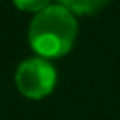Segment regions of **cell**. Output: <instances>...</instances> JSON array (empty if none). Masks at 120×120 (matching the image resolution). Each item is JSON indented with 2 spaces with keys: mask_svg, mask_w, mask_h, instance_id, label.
<instances>
[{
  "mask_svg": "<svg viewBox=\"0 0 120 120\" xmlns=\"http://www.w3.org/2000/svg\"><path fill=\"white\" fill-rule=\"evenodd\" d=\"M77 38V21L64 6H49L36 13L28 28L32 49L41 58H56L73 47Z\"/></svg>",
  "mask_w": 120,
  "mask_h": 120,
  "instance_id": "1",
  "label": "cell"
},
{
  "mask_svg": "<svg viewBox=\"0 0 120 120\" xmlns=\"http://www.w3.org/2000/svg\"><path fill=\"white\" fill-rule=\"evenodd\" d=\"M15 82L22 96L30 99H41L52 92L56 84V69L47 58H28L17 68Z\"/></svg>",
  "mask_w": 120,
  "mask_h": 120,
  "instance_id": "2",
  "label": "cell"
},
{
  "mask_svg": "<svg viewBox=\"0 0 120 120\" xmlns=\"http://www.w3.org/2000/svg\"><path fill=\"white\" fill-rule=\"evenodd\" d=\"M58 2H60V6H64L66 9H69L73 13L88 15V13L99 11L109 0H58Z\"/></svg>",
  "mask_w": 120,
  "mask_h": 120,
  "instance_id": "3",
  "label": "cell"
},
{
  "mask_svg": "<svg viewBox=\"0 0 120 120\" xmlns=\"http://www.w3.org/2000/svg\"><path fill=\"white\" fill-rule=\"evenodd\" d=\"M49 2H51V0H13V4H15L19 9L36 11V13H39L41 9L49 8Z\"/></svg>",
  "mask_w": 120,
  "mask_h": 120,
  "instance_id": "4",
  "label": "cell"
}]
</instances>
